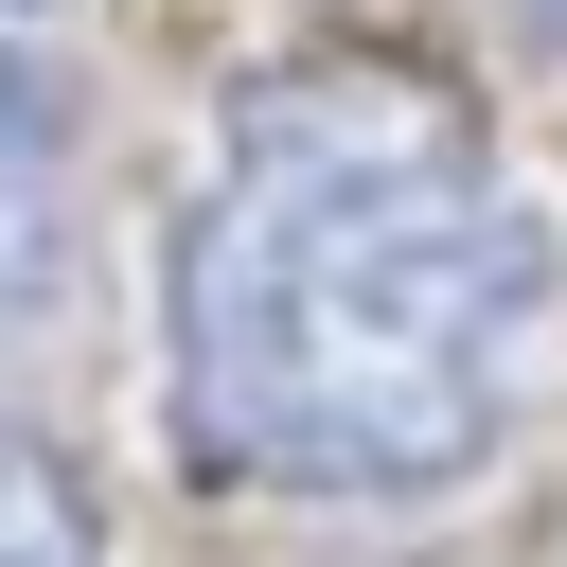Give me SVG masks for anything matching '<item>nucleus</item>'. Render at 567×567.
Masks as SVG:
<instances>
[{"instance_id": "f03ea898", "label": "nucleus", "mask_w": 567, "mask_h": 567, "mask_svg": "<svg viewBox=\"0 0 567 567\" xmlns=\"http://www.w3.org/2000/svg\"><path fill=\"white\" fill-rule=\"evenodd\" d=\"M71 266H89V177H71V89L0 35V354L71 319Z\"/></svg>"}, {"instance_id": "7ed1b4c3", "label": "nucleus", "mask_w": 567, "mask_h": 567, "mask_svg": "<svg viewBox=\"0 0 567 567\" xmlns=\"http://www.w3.org/2000/svg\"><path fill=\"white\" fill-rule=\"evenodd\" d=\"M0 567H106V514L53 425H0Z\"/></svg>"}, {"instance_id": "f257e3e1", "label": "nucleus", "mask_w": 567, "mask_h": 567, "mask_svg": "<svg viewBox=\"0 0 567 567\" xmlns=\"http://www.w3.org/2000/svg\"><path fill=\"white\" fill-rule=\"evenodd\" d=\"M567 354V230L443 53L301 35L213 106L159 266L177 461L301 514L461 496Z\"/></svg>"}, {"instance_id": "20e7f679", "label": "nucleus", "mask_w": 567, "mask_h": 567, "mask_svg": "<svg viewBox=\"0 0 567 567\" xmlns=\"http://www.w3.org/2000/svg\"><path fill=\"white\" fill-rule=\"evenodd\" d=\"M514 35H549V53H567V0H514Z\"/></svg>"}, {"instance_id": "39448f33", "label": "nucleus", "mask_w": 567, "mask_h": 567, "mask_svg": "<svg viewBox=\"0 0 567 567\" xmlns=\"http://www.w3.org/2000/svg\"><path fill=\"white\" fill-rule=\"evenodd\" d=\"M18 18H53V0H0V35H18Z\"/></svg>"}]
</instances>
